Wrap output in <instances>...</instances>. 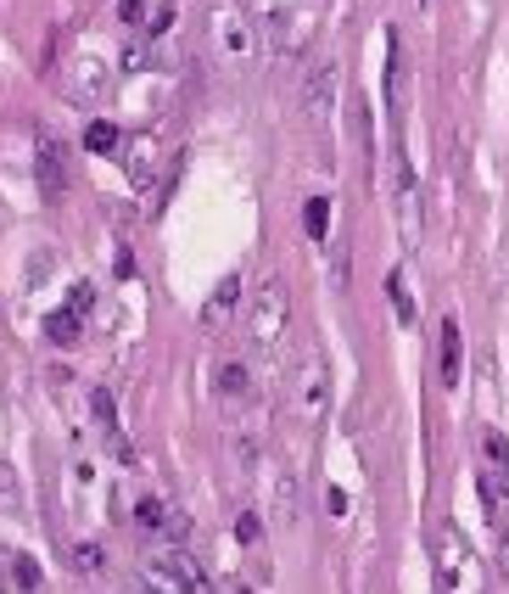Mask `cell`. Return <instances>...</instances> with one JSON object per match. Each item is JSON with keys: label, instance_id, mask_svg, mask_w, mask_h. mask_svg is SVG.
Masks as SVG:
<instances>
[{"label": "cell", "instance_id": "cell-19", "mask_svg": "<svg viewBox=\"0 0 509 594\" xmlns=\"http://www.w3.org/2000/svg\"><path fill=\"white\" fill-rule=\"evenodd\" d=\"M219 393H224V398H246V370H241V365H224V370H219Z\"/></svg>", "mask_w": 509, "mask_h": 594}, {"label": "cell", "instance_id": "cell-6", "mask_svg": "<svg viewBox=\"0 0 509 594\" xmlns=\"http://www.w3.org/2000/svg\"><path fill=\"white\" fill-rule=\"evenodd\" d=\"M330 107H336V68H330V62H320V68L308 73V84H303V113H308L313 130H325Z\"/></svg>", "mask_w": 509, "mask_h": 594}, {"label": "cell", "instance_id": "cell-4", "mask_svg": "<svg viewBox=\"0 0 509 594\" xmlns=\"http://www.w3.org/2000/svg\"><path fill=\"white\" fill-rule=\"evenodd\" d=\"M34 180H39L46 197H62V191H68V146H62L51 130L34 140Z\"/></svg>", "mask_w": 509, "mask_h": 594}, {"label": "cell", "instance_id": "cell-21", "mask_svg": "<svg viewBox=\"0 0 509 594\" xmlns=\"http://www.w3.org/2000/svg\"><path fill=\"white\" fill-rule=\"evenodd\" d=\"M236 539H241V544H258V539H263V522H258V511H241V522H236Z\"/></svg>", "mask_w": 509, "mask_h": 594}, {"label": "cell", "instance_id": "cell-23", "mask_svg": "<svg viewBox=\"0 0 509 594\" xmlns=\"http://www.w3.org/2000/svg\"><path fill=\"white\" fill-rule=\"evenodd\" d=\"M493 527H498V566H504V578H509V516H498Z\"/></svg>", "mask_w": 509, "mask_h": 594}, {"label": "cell", "instance_id": "cell-9", "mask_svg": "<svg viewBox=\"0 0 509 594\" xmlns=\"http://www.w3.org/2000/svg\"><path fill=\"white\" fill-rule=\"evenodd\" d=\"M90 410H96L101 443H107L113 454H123V432H118V410H113V393H107V387H96V393H90Z\"/></svg>", "mask_w": 509, "mask_h": 594}, {"label": "cell", "instance_id": "cell-12", "mask_svg": "<svg viewBox=\"0 0 509 594\" xmlns=\"http://www.w3.org/2000/svg\"><path fill=\"white\" fill-rule=\"evenodd\" d=\"M236 303H241V275H224L219 292H213V303H207V326H224Z\"/></svg>", "mask_w": 509, "mask_h": 594}, {"label": "cell", "instance_id": "cell-7", "mask_svg": "<svg viewBox=\"0 0 509 594\" xmlns=\"http://www.w3.org/2000/svg\"><path fill=\"white\" fill-rule=\"evenodd\" d=\"M387 101H392V118L409 113V51H403L397 29H387Z\"/></svg>", "mask_w": 509, "mask_h": 594}, {"label": "cell", "instance_id": "cell-20", "mask_svg": "<svg viewBox=\"0 0 509 594\" xmlns=\"http://www.w3.org/2000/svg\"><path fill=\"white\" fill-rule=\"evenodd\" d=\"M135 516H140L146 533H163V516H168V511H163V499H140V511H135Z\"/></svg>", "mask_w": 509, "mask_h": 594}, {"label": "cell", "instance_id": "cell-11", "mask_svg": "<svg viewBox=\"0 0 509 594\" xmlns=\"http://www.w3.org/2000/svg\"><path fill=\"white\" fill-rule=\"evenodd\" d=\"M459 320H442V387H459Z\"/></svg>", "mask_w": 509, "mask_h": 594}, {"label": "cell", "instance_id": "cell-26", "mask_svg": "<svg viewBox=\"0 0 509 594\" xmlns=\"http://www.w3.org/2000/svg\"><path fill=\"white\" fill-rule=\"evenodd\" d=\"M207 594H252V589H246L241 578H219V583H213V589H207Z\"/></svg>", "mask_w": 509, "mask_h": 594}, {"label": "cell", "instance_id": "cell-15", "mask_svg": "<svg viewBox=\"0 0 509 594\" xmlns=\"http://www.w3.org/2000/svg\"><path fill=\"white\" fill-rule=\"evenodd\" d=\"M303 225H308V236H313V242H325V236H330V202H325V197H313V202L303 208Z\"/></svg>", "mask_w": 509, "mask_h": 594}, {"label": "cell", "instance_id": "cell-22", "mask_svg": "<svg viewBox=\"0 0 509 594\" xmlns=\"http://www.w3.org/2000/svg\"><path fill=\"white\" fill-rule=\"evenodd\" d=\"M118 17H123L129 29H140V23H146V0H118Z\"/></svg>", "mask_w": 509, "mask_h": 594}, {"label": "cell", "instance_id": "cell-16", "mask_svg": "<svg viewBox=\"0 0 509 594\" xmlns=\"http://www.w3.org/2000/svg\"><path fill=\"white\" fill-rule=\"evenodd\" d=\"M387 297H392L397 320H403V326H414V297H409V286H403V275H397V269L387 275Z\"/></svg>", "mask_w": 509, "mask_h": 594}, {"label": "cell", "instance_id": "cell-3", "mask_svg": "<svg viewBox=\"0 0 509 594\" xmlns=\"http://www.w3.org/2000/svg\"><path fill=\"white\" fill-rule=\"evenodd\" d=\"M286 320H291V303H286V286H280V281H263V292H258V303H252V343H263V348H274V343H280V331H286Z\"/></svg>", "mask_w": 509, "mask_h": 594}, {"label": "cell", "instance_id": "cell-14", "mask_svg": "<svg viewBox=\"0 0 509 594\" xmlns=\"http://www.w3.org/2000/svg\"><path fill=\"white\" fill-rule=\"evenodd\" d=\"M73 572H84V578L107 572V549H101V544H73Z\"/></svg>", "mask_w": 509, "mask_h": 594}, {"label": "cell", "instance_id": "cell-1", "mask_svg": "<svg viewBox=\"0 0 509 594\" xmlns=\"http://www.w3.org/2000/svg\"><path fill=\"white\" fill-rule=\"evenodd\" d=\"M140 578L152 594H207V578H202V566L185 556V549H157V556H146L140 561Z\"/></svg>", "mask_w": 509, "mask_h": 594}, {"label": "cell", "instance_id": "cell-5", "mask_svg": "<svg viewBox=\"0 0 509 594\" xmlns=\"http://www.w3.org/2000/svg\"><path fill=\"white\" fill-rule=\"evenodd\" d=\"M481 460H487V471H481V488L493 499H509V437L498 427H481Z\"/></svg>", "mask_w": 509, "mask_h": 594}, {"label": "cell", "instance_id": "cell-27", "mask_svg": "<svg viewBox=\"0 0 509 594\" xmlns=\"http://www.w3.org/2000/svg\"><path fill=\"white\" fill-rule=\"evenodd\" d=\"M420 6H437V0H420Z\"/></svg>", "mask_w": 509, "mask_h": 594}, {"label": "cell", "instance_id": "cell-25", "mask_svg": "<svg viewBox=\"0 0 509 594\" xmlns=\"http://www.w3.org/2000/svg\"><path fill=\"white\" fill-rule=\"evenodd\" d=\"M90 297H96V292H90V286H84V281H79V286L68 292V309H79V314H84V309H90Z\"/></svg>", "mask_w": 509, "mask_h": 594}, {"label": "cell", "instance_id": "cell-2", "mask_svg": "<svg viewBox=\"0 0 509 594\" xmlns=\"http://www.w3.org/2000/svg\"><path fill=\"white\" fill-rule=\"evenodd\" d=\"M325 404H330V365H325L320 348H308L303 365L291 370V410L303 415V420H320Z\"/></svg>", "mask_w": 509, "mask_h": 594}, {"label": "cell", "instance_id": "cell-13", "mask_svg": "<svg viewBox=\"0 0 509 594\" xmlns=\"http://www.w3.org/2000/svg\"><path fill=\"white\" fill-rule=\"evenodd\" d=\"M118 123H107V118H96L90 130H84V146H90V152H118Z\"/></svg>", "mask_w": 509, "mask_h": 594}, {"label": "cell", "instance_id": "cell-10", "mask_svg": "<svg viewBox=\"0 0 509 594\" xmlns=\"http://www.w3.org/2000/svg\"><path fill=\"white\" fill-rule=\"evenodd\" d=\"M46 336L56 348H73L79 336H84V314L79 309H56V314H46Z\"/></svg>", "mask_w": 509, "mask_h": 594}, {"label": "cell", "instance_id": "cell-18", "mask_svg": "<svg viewBox=\"0 0 509 594\" xmlns=\"http://www.w3.org/2000/svg\"><path fill=\"white\" fill-rule=\"evenodd\" d=\"M152 152H157V135H140L135 140V185L152 180Z\"/></svg>", "mask_w": 509, "mask_h": 594}, {"label": "cell", "instance_id": "cell-24", "mask_svg": "<svg viewBox=\"0 0 509 594\" xmlns=\"http://www.w3.org/2000/svg\"><path fill=\"white\" fill-rule=\"evenodd\" d=\"M17 583H23V589H39V561H17Z\"/></svg>", "mask_w": 509, "mask_h": 594}, {"label": "cell", "instance_id": "cell-8", "mask_svg": "<svg viewBox=\"0 0 509 594\" xmlns=\"http://www.w3.org/2000/svg\"><path fill=\"white\" fill-rule=\"evenodd\" d=\"M347 123H353V140H358V163H364V174H375V135H370V113L364 101L347 96Z\"/></svg>", "mask_w": 509, "mask_h": 594}, {"label": "cell", "instance_id": "cell-17", "mask_svg": "<svg viewBox=\"0 0 509 594\" xmlns=\"http://www.w3.org/2000/svg\"><path fill=\"white\" fill-rule=\"evenodd\" d=\"M17 505H23V488H17V471L0 460V516H12Z\"/></svg>", "mask_w": 509, "mask_h": 594}]
</instances>
